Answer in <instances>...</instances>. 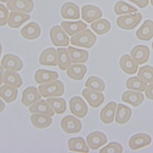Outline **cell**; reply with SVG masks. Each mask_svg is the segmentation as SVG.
<instances>
[{
    "label": "cell",
    "mask_w": 153,
    "mask_h": 153,
    "mask_svg": "<svg viewBox=\"0 0 153 153\" xmlns=\"http://www.w3.org/2000/svg\"><path fill=\"white\" fill-rule=\"evenodd\" d=\"M96 40V36L89 29H85L72 36L70 43L73 45L88 49L93 47Z\"/></svg>",
    "instance_id": "1"
},
{
    "label": "cell",
    "mask_w": 153,
    "mask_h": 153,
    "mask_svg": "<svg viewBox=\"0 0 153 153\" xmlns=\"http://www.w3.org/2000/svg\"><path fill=\"white\" fill-rule=\"evenodd\" d=\"M38 89L41 96L44 98L62 96L64 91V85L59 80L41 84L39 86Z\"/></svg>",
    "instance_id": "2"
},
{
    "label": "cell",
    "mask_w": 153,
    "mask_h": 153,
    "mask_svg": "<svg viewBox=\"0 0 153 153\" xmlns=\"http://www.w3.org/2000/svg\"><path fill=\"white\" fill-rule=\"evenodd\" d=\"M142 16L140 13L128 14L119 17L116 20L117 26L124 30H132L140 23Z\"/></svg>",
    "instance_id": "3"
},
{
    "label": "cell",
    "mask_w": 153,
    "mask_h": 153,
    "mask_svg": "<svg viewBox=\"0 0 153 153\" xmlns=\"http://www.w3.org/2000/svg\"><path fill=\"white\" fill-rule=\"evenodd\" d=\"M50 38L55 47H66L69 43V38L65 34L61 26L56 25L52 27L50 31Z\"/></svg>",
    "instance_id": "4"
},
{
    "label": "cell",
    "mask_w": 153,
    "mask_h": 153,
    "mask_svg": "<svg viewBox=\"0 0 153 153\" xmlns=\"http://www.w3.org/2000/svg\"><path fill=\"white\" fill-rule=\"evenodd\" d=\"M69 108L72 114L79 118H84L88 113L87 105L79 97H75L70 100Z\"/></svg>",
    "instance_id": "5"
},
{
    "label": "cell",
    "mask_w": 153,
    "mask_h": 153,
    "mask_svg": "<svg viewBox=\"0 0 153 153\" xmlns=\"http://www.w3.org/2000/svg\"><path fill=\"white\" fill-rule=\"evenodd\" d=\"M61 127L66 134H76L82 129L80 121L71 115L64 117L61 121Z\"/></svg>",
    "instance_id": "6"
},
{
    "label": "cell",
    "mask_w": 153,
    "mask_h": 153,
    "mask_svg": "<svg viewBox=\"0 0 153 153\" xmlns=\"http://www.w3.org/2000/svg\"><path fill=\"white\" fill-rule=\"evenodd\" d=\"M7 7L10 11L29 13L33 9L34 3L32 0H9Z\"/></svg>",
    "instance_id": "7"
},
{
    "label": "cell",
    "mask_w": 153,
    "mask_h": 153,
    "mask_svg": "<svg viewBox=\"0 0 153 153\" xmlns=\"http://www.w3.org/2000/svg\"><path fill=\"white\" fill-rule=\"evenodd\" d=\"M1 65L6 70L19 71L22 69L23 64L19 57L14 54H8L3 57Z\"/></svg>",
    "instance_id": "8"
},
{
    "label": "cell",
    "mask_w": 153,
    "mask_h": 153,
    "mask_svg": "<svg viewBox=\"0 0 153 153\" xmlns=\"http://www.w3.org/2000/svg\"><path fill=\"white\" fill-rule=\"evenodd\" d=\"M82 95L87 101L89 105L93 108L99 107L105 100L104 95L100 91L85 88L82 91Z\"/></svg>",
    "instance_id": "9"
},
{
    "label": "cell",
    "mask_w": 153,
    "mask_h": 153,
    "mask_svg": "<svg viewBox=\"0 0 153 153\" xmlns=\"http://www.w3.org/2000/svg\"><path fill=\"white\" fill-rule=\"evenodd\" d=\"M149 54L148 47L144 45H137L130 51L132 59L138 65H142L148 62Z\"/></svg>",
    "instance_id": "10"
},
{
    "label": "cell",
    "mask_w": 153,
    "mask_h": 153,
    "mask_svg": "<svg viewBox=\"0 0 153 153\" xmlns=\"http://www.w3.org/2000/svg\"><path fill=\"white\" fill-rule=\"evenodd\" d=\"M39 62L42 65L56 67L58 65L57 50L49 48L44 50L39 58Z\"/></svg>",
    "instance_id": "11"
},
{
    "label": "cell",
    "mask_w": 153,
    "mask_h": 153,
    "mask_svg": "<svg viewBox=\"0 0 153 153\" xmlns=\"http://www.w3.org/2000/svg\"><path fill=\"white\" fill-rule=\"evenodd\" d=\"M102 16L101 10L93 5H85L82 8V17L87 23H92L100 19Z\"/></svg>",
    "instance_id": "12"
},
{
    "label": "cell",
    "mask_w": 153,
    "mask_h": 153,
    "mask_svg": "<svg viewBox=\"0 0 153 153\" xmlns=\"http://www.w3.org/2000/svg\"><path fill=\"white\" fill-rule=\"evenodd\" d=\"M86 142L89 148L93 150H96L107 142V139L104 133L95 131L88 135L86 137Z\"/></svg>",
    "instance_id": "13"
},
{
    "label": "cell",
    "mask_w": 153,
    "mask_h": 153,
    "mask_svg": "<svg viewBox=\"0 0 153 153\" xmlns=\"http://www.w3.org/2000/svg\"><path fill=\"white\" fill-rule=\"evenodd\" d=\"M41 95L34 87H28L22 92V103L26 107L30 106L41 99Z\"/></svg>",
    "instance_id": "14"
},
{
    "label": "cell",
    "mask_w": 153,
    "mask_h": 153,
    "mask_svg": "<svg viewBox=\"0 0 153 153\" xmlns=\"http://www.w3.org/2000/svg\"><path fill=\"white\" fill-rule=\"evenodd\" d=\"M61 15L63 19L68 20H77L80 18V9L75 4L66 2L61 6Z\"/></svg>",
    "instance_id": "15"
},
{
    "label": "cell",
    "mask_w": 153,
    "mask_h": 153,
    "mask_svg": "<svg viewBox=\"0 0 153 153\" xmlns=\"http://www.w3.org/2000/svg\"><path fill=\"white\" fill-rule=\"evenodd\" d=\"M151 143V138L146 134H137L133 135L129 141V146L132 150H136L149 145Z\"/></svg>",
    "instance_id": "16"
},
{
    "label": "cell",
    "mask_w": 153,
    "mask_h": 153,
    "mask_svg": "<svg viewBox=\"0 0 153 153\" xmlns=\"http://www.w3.org/2000/svg\"><path fill=\"white\" fill-rule=\"evenodd\" d=\"M29 111L32 114H40L49 117H53L55 112L50 104L44 100H40L38 102L30 105Z\"/></svg>",
    "instance_id": "17"
},
{
    "label": "cell",
    "mask_w": 153,
    "mask_h": 153,
    "mask_svg": "<svg viewBox=\"0 0 153 153\" xmlns=\"http://www.w3.org/2000/svg\"><path fill=\"white\" fill-rule=\"evenodd\" d=\"M121 100L124 102L130 104L134 107H137L143 102L144 95L140 91L128 90L122 94Z\"/></svg>",
    "instance_id": "18"
},
{
    "label": "cell",
    "mask_w": 153,
    "mask_h": 153,
    "mask_svg": "<svg viewBox=\"0 0 153 153\" xmlns=\"http://www.w3.org/2000/svg\"><path fill=\"white\" fill-rule=\"evenodd\" d=\"M116 110V103L110 102L101 110L100 113V119L103 123L105 125L111 124L114 121Z\"/></svg>",
    "instance_id": "19"
},
{
    "label": "cell",
    "mask_w": 153,
    "mask_h": 153,
    "mask_svg": "<svg viewBox=\"0 0 153 153\" xmlns=\"http://www.w3.org/2000/svg\"><path fill=\"white\" fill-rule=\"evenodd\" d=\"M61 26L69 36H73L79 33L87 27V25L82 21L79 22H63Z\"/></svg>",
    "instance_id": "20"
},
{
    "label": "cell",
    "mask_w": 153,
    "mask_h": 153,
    "mask_svg": "<svg viewBox=\"0 0 153 153\" xmlns=\"http://www.w3.org/2000/svg\"><path fill=\"white\" fill-rule=\"evenodd\" d=\"M41 33L40 26L35 22H31L24 26L20 31L21 36L25 39L32 40L38 38Z\"/></svg>",
    "instance_id": "21"
},
{
    "label": "cell",
    "mask_w": 153,
    "mask_h": 153,
    "mask_svg": "<svg viewBox=\"0 0 153 153\" xmlns=\"http://www.w3.org/2000/svg\"><path fill=\"white\" fill-rule=\"evenodd\" d=\"M30 19V15L26 13L11 11L9 15L8 26L11 28H18Z\"/></svg>",
    "instance_id": "22"
},
{
    "label": "cell",
    "mask_w": 153,
    "mask_h": 153,
    "mask_svg": "<svg viewBox=\"0 0 153 153\" xmlns=\"http://www.w3.org/2000/svg\"><path fill=\"white\" fill-rule=\"evenodd\" d=\"M136 37L140 40L149 41L153 37V22L146 20L142 26L136 30Z\"/></svg>",
    "instance_id": "23"
},
{
    "label": "cell",
    "mask_w": 153,
    "mask_h": 153,
    "mask_svg": "<svg viewBox=\"0 0 153 153\" xmlns=\"http://www.w3.org/2000/svg\"><path fill=\"white\" fill-rule=\"evenodd\" d=\"M58 78V74L56 72L42 69L37 70L34 74V81L39 84L52 82Z\"/></svg>",
    "instance_id": "24"
},
{
    "label": "cell",
    "mask_w": 153,
    "mask_h": 153,
    "mask_svg": "<svg viewBox=\"0 0 153 153\" xmlns=\"http://www.w3.org/2000/svg\"><path fill=\"white\" fill-rule=\"evenodd\" d=\"M119 66L122 71L128 74H135L139 68V65L128 54H125L121 57Z\"/></svg>",
    "instance_id": "25"
},
{
    "label": "cell",
    "mask_w": 153,
    "mask_h": 153,
    "mask_svg": "<svg viewBox=\"0 0 153 153\" xmlns=\"http://www.w3.org/2000/svg\"><path fill=\"white\" fill-rule=\"evenodd\" d=\"M132 115V110L122 104H119L117 106L115 114V121L119 125L125 124L129 121Z\"/></svg>",
    "instance_id": "26"
},
{
    "label": "cell",
    "mask_w": 153,
    "mask_h": 153,
    "mask_svg": "<svg viewBox=\"0 0 153 153\" xmlns=\"http://www.w3.org/2000/svg\"><path fill=\"white\" fill-rule=\"evenodd\" d=\"M68 53L73 64H83L85 63L88 59V51L74 48L72 47H69L68 48Z\"/></svg>",
    "instance_id": "27"
},
{
    "label": "cell",
    "mask_w": 153,
    "mask_h": 153,
    "mask_svg": "<svg viewBox=\"0 0 153 153\" xmlns=\"http://www.w3.org/2000/svg\"><path fill=\"white\" fill-rule=\"evenodd\" d=\"M32 125L38 129H44L50 126L52 123L51 117L40 114H33L30 117Z\"/></svg>",
    "instance_id": "28"
},
{
    "label": "cell",
    "mask_w": 153,
    "mask_h": 153,
    "mask_svg": "<svg viewBox=\"0 0 153 153\" xmlns=\"http://www.w3.org/2000/svg\"><path fill=\"white\" fill-rule=\"evenodd\" d=\"M87 71L86 67L82 64L71 65L67 70L66 74L68 77L73 80H82Z\"/></svg>",
    "instance_id": "29"
},
{
    "label": "cell",
    "mask_w": 153,
    "mask_h": 153,
    "mask_svg": "<svg viewBox=\"0 0 153 153\" xmlns=\"http://www.w3.org/2000/svg\"><path fill=\"white\" fill-rule=\"evenodd\" d=\"M3 82L4 84L11 85L15 88H19L22 85L21 76L16 71L6 70L3 74Z\"/></svg>",
    "instance_id": "30"
},
{
    "label": "cell",
    "mask_w": 153,
    "mask_h": 153,
    "mask_svg": "<svg viewBox=\"0 0 153 153\" xmlns=\"http://www.w3.org/2000/svg\"><path fill=\"white\" fill-rule=\"evenodd\" d=\"M18 95L17 88L7 84L0 87V97L7 103H10L16 100Z\"/></svg>",
    "instance_id": "31"
},
{
    "label": "cell",
    "mask_w": 153,
    "mask_h": 153,
    "mask_svg": "<svg viewBox=\"0 0 153 153\" xmlns=\"http://www.w3.org/2000/svg\"><path fill=\"white\" fill-rule=\"evenodd\" d=\"M68 148L69 151L73 152H88L89 148L86 145L85 140L82 137L72 138L68 140Z\"/></svg>",
    "instance_id": "32"
},
{
    "label": "cell",
    "mask_w": 153,
    "mask_h": 153,
    "mask_svg": "<svg viewBox=\"0 0 153 153\" xmlns=\"http://www.w3.org/2000/svg\"><path fill=\"white\" fill-rule=\"evenodd\" d=\"M58 67L61 70H67L71 65V60L68 53V50L66 48L57 49Z\"/></svg>",
    "instance_id": "33"
},
{
    "label": "cell",
    "mask_w": 153,
    "mask_h": 153,
    "mask_svg": "<svg viewBox=\"0 0 153 153\" xmlns=\"http://www.w3.org/2000/svg\"><path fill=\"white\" fill-rule=\"evenodd\" d=\"M91 27L98 35L101 36L109 31L111 25L108 20L105 19H99L91 24Z\"/></svg>",
    "instance_id": "34"
},
{
    "label": "cell",
    "mask_w": 153,
    "mask_h": 153,
    "mask_svg": "<svg viewBox=\"0 0 153 153\" xmlns=\"http://www.w3.org/2000/svg\"><path fill=\"white\" fill-rule=\"evenodd\" d=\"M148 84L138 76L130 78L126 82V87L129 90H135L142 92L145 91Z\"/></svg>",
    "instance_id": "35"
},
{
    "label": "cell",
    "mask_w": 153,
    "mask_h": 153,
    "mask_svg": "<svg viewBox=\"0 0 153 153\" xmlns=\"http://www.w3.org/2000/svg\"><path fill=\"white\" fill-rule=\"evenodd\" d=\"M85 87L92 90L97 91H103L105 90V83L100 78L96 76H91L85 82Z\"/></svg>",
    "instance_id": "36"
},
{
    "label": "cell",
    "mask_w": 153,
    "mask_h": 153,
    "mask_svg": "<svg viewBox=\"0 0 153 153\" xmlns=\"http://www.w3.org/2000/svg\"><path fill=\"white\" fill-rule=\"evenodd\" d=\"M47 102L56 114H62L66 111V103L63 98H48Z\"/></svg>",
    "instance_id": "37"
},
{
    "label": "cell",
    "mask_w": 153,
    "mask_h": 153,
    "mask_svg": "<svg viewBox=\"0 0 153 153\" xmlns=\"http://www.w3.org/2000/svg\"><path fill=\"white\" fill-rule=\"evenodd\" d=\"M114 11L116 15H121L137 12V9L132 6L124 3V1H119L115 4Z\"/></svg>",
    "instance_id": "38"
},
{
    "label": "cell",
    "mask_w": 153,
    "mask_h": 153,
    "mask_svg": "<svg viewBox=\"0 0 153 153\" xmlns=\"http://www.w3.org/2000/svg\"><path fill=\"white\" fill-rule=\"evenodd\" d=\"M138 77L147 84L153 82V67L149 65L142 67L138 73Z\"/></svg>",
    "instance_id": "39"
},
{
    "label": "cell",
    "mask_w": 153,
    "mask_h": 153,
    "mask_svg": "<svg viewBox=\"0 0 153 153\" xmlns=\"http://www.w3.org/2000/svg\"><path fill=\"white\" fill-rule=\"evenodd\" d=\"M123 151L122 146L119 143L111 142L108 145L100 150V152H116L121 153Z\"/></svg>",
    "instance_id": "40"
},
{
    "label": "cell",
    "mask_w": 153,
    "mask_h": 153,
    "mask_svg": "<svg viewBox=\"0 0 153 153\" xmlns=\"http://www.w3.org/2000/svg\"><path fill=\"white\" fill-rule=\"evenodd\" d=\"M9 11L6 7L0 3V26H3L8 23Z\"/></svg>",
    "instance_id": "41"
},
{
    "label": "cell",
    "mask_w": 153,
    "mask_h": 153,
    "mask_svg": "<svg viewBox=\"0 0 153 153\" xmlns=\"http://www.w3.org/2000/svg\"><path fill=\"white\" fill-rule=\"evenodd\" d=\"M128 1L134 3L140 8H145L149 4L148 0H128Z\"/></svg>",
    "instance_id": "42"
},
{
    "label": "cell",
    "mask_w": 153,
    "mask_h": 153,
    "mask_svg": "<svg viewBox=\"0 0 153 153\" xmlns=\"http://www.w3.org/2000/svg\"><path fill=\"white\" fill-rule=\"evenodd\" d=\"M145 95L149 100H153V82L147 86L145 90Z\"/></svg>",
    "instance_id": "43"
},
{
    "label": "cell",
    "mask_w": 153,
    "mask_h": 153,
    "mask_svg": "<svg viewBox=\"0 0 153 153\" xmlns=\"http://www.w3.org/2000/svg\"><path fill=\"white\" fill-rule=\"evenodd\" d=\"M4 68L0 66V85L3 82V74H4Z\"/></svg>",
    "instance_id": "44"
},
{
    "label": "cell",
    "mask_w": 153,
    "mask_h": 153,
    "mask_svg": "<svg viewBox=\"0 0 153 153\" xmlns=\"http://www.w3.org/2000/svg\"><path fill=\"white\" fill-rule=\"evenodd\" d=\"M4 108H5L4 103L2 101V100H0V114L4 111Z\"/></svg>",
    "instance_id": "45"
},
{
    "label": "cell",
    "mask_w": 153,
    "mask_h": 153,
    "mask_svg": "<svg viewBox=\"0 0 153 153\" xmlns=\"http://www.w3.org/2000/svg\"><path fill=\"white\" fill-rule=\"evenodd\" d=\"M9 0H0V2H2V3H8Z\"/></svg>",
    "instance_id": "46"
},
{
    "label": "cell",
    "mask_w": 153,
    "mask_h": 153,
    "mask_svg": "<svg viewBox=\"0 0 153 153\" xmlns=\"http://www.w3.org/2000/svg\"><path fill=\"white\" fill-rule=\"evenodd\" d=\"M2 53V46L1 43H0V56H1V54Z\"/></svg>",
    "instance_id": "47"
},
{
    "label": "cell",
    "mask_w": 153,
    "mask_h": 153,
    "mask_svg": "<svg viewBox=\"0 0 153 153\" xmlns=\"http://www.w3.org/2000/svg\"><path fill=\"white\" fill-rule=\"evenodd\" d=\"M150 2H151V4L153 6V0H151Z\"/></svg>",
    "instance_id": "48"
},
{
    "label": "cell",
    "mask_w": 153,
    "mask_h": 153,
    "mask_svg": "<svg viewBox=\"0 0 153 153\" xmlns=\"http://www.w3.org/2000/svg\"><path fill=\"white\" fill-rule=\"evenodd\" d=\"M152 50H153V42L152 43Z\"/></svg>",
    "instance_id": "49"
}]
</instances>
